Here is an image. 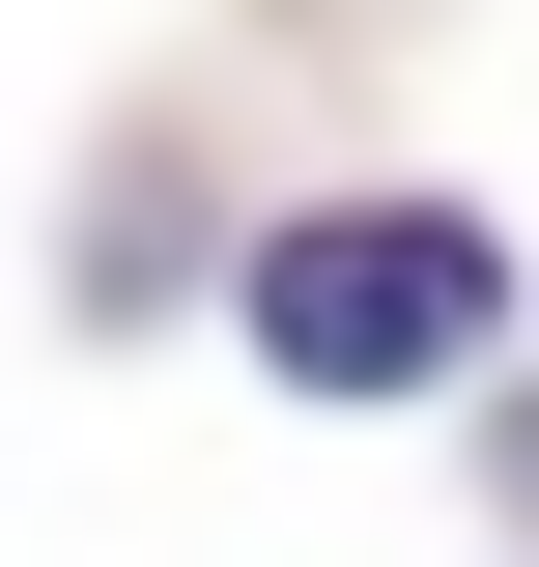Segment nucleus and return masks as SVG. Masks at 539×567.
Returning <instances> with one entry per match:
<instances>
[{
    "mask_svg": "<svg viewBox=\"0 0 539 567\" xmlns=\"http://www.w3.org/2000/svg\"><path fill=\"white\" fill-rule=\"evenodd\" d=\"M511 483H539V425H511Z\"/></svg>",
    "mask_w": 539,
    "mask_h": 567,
    "instance_id": "nucleus-2",
    "label": "nucleus"
},
{
    "mask_svg": "<svg viewBox=\"0 0 539 567\" xmlns=\"http://www.w3.org/2000/svg\"><path fill=\"white\" fill-rule=\"evenodd\" d=\"M455 341H482V227L455 199H313L256 256V369H313V398H426Z\"/></svg>",
    "mask_w": 539,
    "mask_h": 567,
    "instance_id": "nucleus-1",
    "label": "nucleus"
}]
</instances>
